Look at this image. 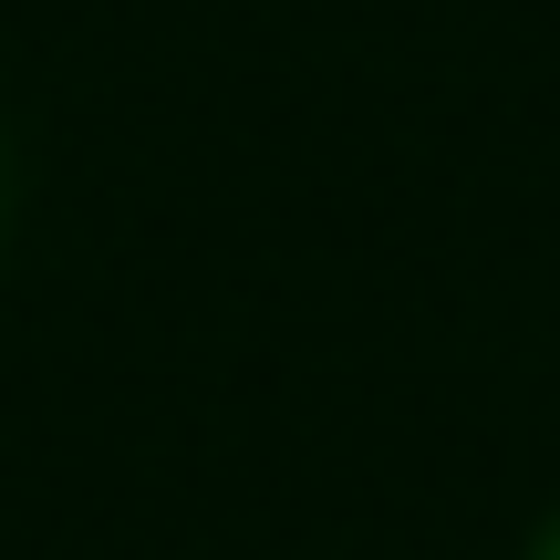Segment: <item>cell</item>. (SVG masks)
<instances>
[{
	"instance_id": "1",
	"label": "cell",
	"mask_w": 560,
	"mask_h": 560,
	"mask_svg": "<svg viewBox=\"0 0 560 560\" xmlns=\"http://www.w3.org/2000/svg\"><path fill=\"white\" fill-rule=\"evenodd\" d=\"M529 560H560V509H550V529H540V540H529Z\"/></svg>"
},
{
	"instance_id": "2",
	"label": "cell",
	"mask_w": 560,
	"mask_h": 560,
	"mask_svg": "<svg viewBox=\"0 0 560 560\" xmlns=\"http://www.w3.org/2000/svg\"><path fill=\"white\" fill-rule=\"evenodd\" d=\"M0 187H11V177H0Z\"/></svg>"
}]
</instances>
